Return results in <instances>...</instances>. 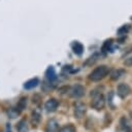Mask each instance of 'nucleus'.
I'll list each match as a JSON object with an SVG mask.
<instances>
[{
    "mask_svg": "<svg viewBox=\"0 0 132 132\" xmlns=\"http://www.w3.org/2000/svg\"><path fill=\"white\" fill-rule=\"evenodd\" d=\"M109 72H110V68L107 65H99L92 70V72L89 74L88 77L91 81L97 82L105 78L109 74Z\"/></svg>",
    "mask_w": 132,
    "mask_h": 132,
    "instance_id": "1",
    "label": "nucleus"
},
{
    "mask_svg": "<svg viewBox=\"0 0 132 132\" xmlns=\"http://www.w3.org/2000/svg\"><path fill=\"white\" fill-rule=\"evenodd\" d=\"M92 100H91V107L97 111L102 110L105 107V103H106V99L105 96L103 95L102 92L99 93H95L91 95Z\"/></svg>",
    "mask_w": 132,
    "mask_h": 132,
    "instance_id": "2",
    "label": "nucleus"
},
{
    "mask_svg": "<svg viewBox=\"0 0 132 132\" xmlns=\"http://www.w3.org/2000/svg\"><path fill=\"white\" fill-rule=\"evenodd\" d=\"M87 105L86 103L77 100L73 103V114L75 119H82L87 113Z\"/></svg>",
    "mask_w": 132,
    "mask_h": 132,
    "instance_id": "3",
    "label": "nucleus"
},
{
    "mask_svg": "<svg viewBox=\"0 0 132 132\" xmlns=\"http://www.w3.org/2000/svg\"><path fill=\"white\" fill-rule=\"evenodd\" d=\"M132 94V88L126 84V82H121L118 85L117 87V95L120 99L124 100L126 99L128 96H130Z\"/></svg>",
    "mask_w": 132,
    "mask_h": 132,
    "instance_id": "4",
    "label": "nucleus"
},
{
    "mask_svg": "<svg viewBox=\"0 0 132 132\" xmlns=\"http://www.w3.org/2000/svg\"><path fill=\"white\" fill-rule=\"evenodd\" d=\"M86 95V88L82 85L76 84L69 89V96L73 99H79Z\"/></svg>",
    "mask_w": 132,
    "mask_h": 132,
    "instance_id": "5",
    "label": "nucleus"
},
{
    "mask_svg": "<svg viewBox=\"0 0 132 132\" xmlns=\"http://www.w3.org/2000/svg\"><path fill=\"white\" fill-rule=\"evenodd\" d=\"M58 79V76H57V73H56V70L53 66H50L46 71H45V80L48 81V82H52L54 85H56V81Z\"/></svg>",
    "mask_w": 132,
    "mask_h": 132,
    "instance_id": "6",
    "label": "nucleus"
},
{
    "mask_svg": "<svg viewBox=\"0 0 132 132\" xmlns=\"http://www.w3.org/2000/svg\"><path fill=\"white\" fill-rule=\"evenodd\" d=\"M58 106H59V101L56 98H50L44 104V108L47 112H55L58 109Z\"/></svg>",
    "mask_w": 132,
    "mask_h": 132,
    "instance_id": "7",
    "label": "nucleus"
},
{
    "mask_svg": "<svg viewBox=\"0 0 132 132\" xmlns=\"http://www.w3.org/2000/svg\"><path fill=\"white\" fill-rule=\"evenodd\" d=\"M119 124H120V128L123 132H132V124L125 116L121 117Z\"/></svg>",
    "mask_w": 132,
    "mask_h": 132,
    "instance_id": "8",
    "label": "nucleus"
},
{
    "mask_svg": "<svg viewBox=\"0 0 132 132\" xmlns=\"http://www.w3.org/2000/svg\"><path fill=\"white\" fill-rule=\"evenodd\" d=\"M44 132H59V124L55 119H51L47 121Z\"/></svg>",
    "mask_w": 132,
    "mask_h": 132,
    "instance_id": "9",
    "label": "nucleus"
},
{
    "mask_svg": "<svg viewBox=\"0 0 132 132\" xmlns=\"http://www.w3.org/2000/svg\"><path fill=\"white\" fill-rule=\"evenodd\" d=\"M125 73H126V71H125L124 69L119 68V69H113L112 71H110L108 75L110 76V79H111V80H118V79H120L122 76H124Z\"/></svg>",
    "mask_w": 132,
    "mask_h": 132,
    "instance_id": "10",
    "label": "nucleus"
},
{
    "mask_svg": "<svg viewBox=\"0 0 132 132\" xmlns=\"http://www.w3.org/2000/svg\"><path fill=\"white\" fill-rule=\"evenodd\" d=\"M72 51L76 56H81L84 53V45L79 42V41H73V43L71 44Z\"/></svg>",
    "mask_w": 132,
    "mask_h": 132,
    "instance_id": "11",
    "label": "nucleus"
},
{
    "mask_svg": "<svg viewBox=\"0 0 132 132\" xmlns=\"http://www.w3.org/2000/svg\"><path fill=\"white\" fill-rule=\"evenodd\" d=\"M40 120H41L40 112L38 110H33L31 113V124L33 125V127H37L40 123Z\"/></svg>",
    "mask_w": 132,
    "mask_h": 132,
    "instance_id": "12",
    "label": "nucleus"
},
{
    "mask_svg": "<svg viewBox=\"0 0 132 132\" xmlns=\"http://www.w3.org/2000/svg\"><path fill=\"white\" fill-rule=\"evenodd\" d=\"M38 84H39V79H38L37 77L31 78V79L27 80V81L24 84V89H25V90H32V89L36 88V87L38 86Z\"/></svg>",
    "mask_w": 132,
    "mask_h": 132,
    "instance_id": "13",
    "label": "nucleus"
},
{
    "mask_svg": "<svg viewBox=\"0 0 132 132\" xmlns=\"http://www.w3.org/2000/svg\"><path fill=\"white\" fill-rule=\"evenodd\" d=\"M16 131L18 132H29V127L27 124V121L25 119H22L16 124Z\"/></svg>",
    "mask_w": 132,
    "mask_h": 132,
    "instance_id": "14",
    "label": "nucleus"
},
{
    "mask_svg": "<svg viewBox=\"0 0 132 132\" xmlns=\"http://www.w3.org/2000/svg\"><path fill=\"white\" fill-rule=\"evenodd\" d=\"M41 89H42V91H43L44 93H50V92H52V91L55 89V85L52 84V82H48V81L44 80L43 84H42Z\"/></svg>",
    "mask_w": 132,
    "mask_h": 132,
    "instance_id": "15",
    "label": "nucleus"
},
{
    "mask_svg": "<svg viewBox=\"0 0 132 132\" xmlns=\"http://www.w3.org/2000/svg\"><path fill=\"white\" fill-rule=\"evenodd\" d=\"M21 113V110L18 108V107H10L7 111V114H8V118H11V119H14L16 118L18 116H20Z\"/></svg>",
    "mask_w": 132,
    "mask_h": 132,
    "instance_id": "16",
    "label": "nucleus"
},
{
    "mask_svg": "<svg viewBox=\"0 0 132 132\" xmlns=\"http://www.w3.org/2000/svg\"><path fill=\"white\" fill-rule=\"evenodd\" d=\"M27 102H28V98H27V97H22V98L19 100L16 107L22 111V110H24V109L27 107Z\"/></svg>",
    "mask_w": 132,
    "mask_h": 132,
    "instance_id": "17",
    "label": "nucleus"
},
{
    "mask_svg": "<svg viewBox=\"0 0 132 132\" xmlns=\"http://www.w3.org/2000/svg\"><path fill=\"white\" fill-rule=\"evenodd\" d=\"M59 132H76V128L72 124H68L59 129Z\"/></svg>",
    "mask_w": 132,
    "mask_h": 132,
    "instance_id": "18",
    "label": "nucleus"
},
{
    "mask_svg": "<svg viewBox=\"0 0 132 132\" xmlns=\"http://www.w3.org/2000/svg\"><path fill=\"white\" fill-rule=\"evenodd\" d=\"M97 60H98V54H97V53H95L93 56H91V57L86 61L85 65H87V66H92V65H93Z\"/></svg>",
    "mask_w": 132,
    "mask_h": 132,
    "instance_id": "19",
    "label": "nucleus"
},
{
    "mask_svg": "<svg viewBox=\"0 0 132 132\" xmlns=\"http://www.w3.org/2000/svg\"><path fill=\"white\" fill-rule=\"evenodd\" d=\"M111 44H112V39L106 40V41L103 43V45H102V52H103V53L108 52V51L111 48Z\"/></svg>",
    "mask_w": 132,
    "mask_h": 132,
    "instance_id": "20",
    "label": "nucleus"
},
{
    "mask_svg": "<svg viewBox=\"0 0 132 132\" xmlns=\"http://www.w3.org/2000/svg\"><path fill=\"white\" fill-rule=\"evenodd\" d=\"M129 30H130V26L129 25H124L118 30V34L119 35H125L129 32Z\"/></svg>",
    "mask_w": 132,
    "mask_h": 132,
    "instance_id": "21",
    "label": "nucleus"
},
{
    "mask_svg": "<svg viewBox=\"0 0 132 132\" xmlns=\"http://www.w3.org/2000/svg\"><path fill=\"white\" fill-rule=\"evenodd\" d=\"M112 97H113V92H109L108 95H107V101H108V106L111 108V109H116V106L113 104V100H112Z\"/></svg>",
    "mask_w": 132,
    "mask_h": 132,
    "instance_id": "22",
    "label": "nucleus"
},
{
    "mask_svg": "<svg viewBox=\"0 0 132 132\" xmlns=\"http://www.w3.org/2000/svg\"><path fill=\"white\" fill-rule=\"evenodd\" d=\"M124 66H126V67H132V56H130V57H128V58H126L125 60H124Z\"/></svg>",
    "mask_w": 132,
    "mask_h": 132,
    "instance_id": "23",
    "label": "nucleus"
},
{
    "mask_svg": "<svg viewBox=\"0 0 132 132\" xmlns=\"http://www.w3.org/2000/svg\"><path fill=\"white\" fill-rule=\"evenodd\" d=\"M39 101H40V96H39L38 94H35V95L32 97V102L35 103V104H38Z\"/></svg>",
    "mask_w": 132,
    "mask_h": 132,
    "instance_id": "24",
    "label": "nucleus"
},
{
    "mask_svg": "<svg viewBox=\"0 0 132 132\" xmlns=\"http://www.w3.org/2000/svg\"><path fill=\"white\" fill-rule=\"evenodd\" d=\"M6 132H11V131H10V126H9V124H7V130H6Z\"/></svg>",
    "mask_w": 132,
    "mask_h": 132,
    "instance_id": "25",
    "label": "nucleus"
},
{
    "mask_svg": "<svg viewBox=\"0 0 132 132\" xmlns=\"http://www.w3.org/2000/svg\"><path fill=\"white\" fill-rule=\"evenodd\" d=\"M129 113H130V117H131V120H132V110H131Z\"/></svg>",
    "mask_w": 132,
    "mask_h": 132,
    "instance_id": "26",
    "label": "nucleus"
}]
</instances>
